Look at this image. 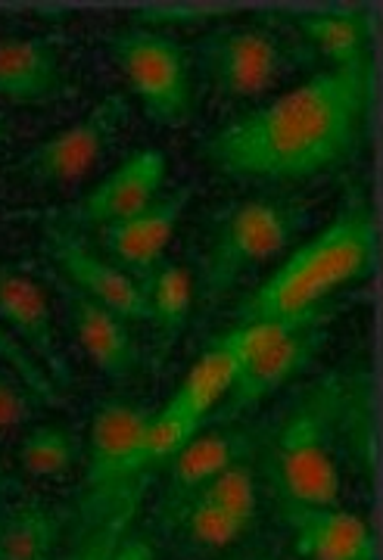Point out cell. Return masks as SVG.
<instances>
[{"label":"cell","instance_id":"6da1fadb","mask_svg":"<svg viewBox=\"0 0 383 560\" xmlns=\"http://www.w3.org/2000/svg\"><path fill=\"white\" fill-rule=\"evenodd\" d=\"M374 62L324 69L287 94L228 121L206 156L228 175L297 180L327 172L356 150L374 103Z\"/></svg>","mask_w":383,"mask_h":560},{"label":"cell","instance_id":"7a4b0ae2","mask_svg":"<svg viewBox=\"0 0 383 560\" xmlns=\"http://www.w3.org/2000/svg\"><path fill=\"white\" fill-rule=\"evenodd\" d=\"M378 268V221L362 202H349L337 219L290 253L275 275L237 308V320L290 318L324 305L330 293Z\"/></svg>","mask_w":383,"mask_h":560},{"label":"cell","instance_id":"3957f363","mask_svg":"<svg viewBox=\"0 0 383 560\" xmlns=\"http://www.w3.org/2000/svg\"><path fill=\"white\" fill-rule=\"evenodd\" d=\"M330 318L334 305L324 302L290 318L237 320L231 330L216 337L234 359V386L228 393L222 418H237L305 371L309 361L322 352L327 340L324 324Z\"/></svg>","mask_w":383,"mask_h":560},{"label":"cell","instance_id":"277c9868","mask_svg":"<svg viewBox=\"0 0 383 560\" xmlns=\"http://www.w3.org/2000/svg\"><path fill=\"white\" fill-rule=\"evenodd\" d=\"M305 221L309 206L297 197H249L228 206L212 228L200 280H194L202 308L222 302L243 275L283 253Z\"/></svg>","mask_w":383,"mask_h":560},{"label":"cell","instance_id":"5b68a950","mask_svg":"<svg viewBox=\"0 0 383 560\" xmlns=\"http://www.w3.org/2000/svg\"><path fill=\"white\" fill-rule=\"evenodd\" d=\"M344 405L337 377L322 381L290 415L275 442V480L281 486L283 504L330 508L340 495V474L330 452L334 420Z\"/></svg>","mask_w":383,"mask_h":560},{"label":"cell","instance_id":"8992f818","mask_svg":"<svg viewBox=\"0 0 383 560\" xmlns=\"http://www.w3.org/2000/svg\"><path fill=\"white\" fill-rule=\"evenodd\" d=\"M109 47L147 119L162 128H182L190 121L194 81L190 60L178 40L153 28H125L113 35Z\"/></svg>","mask_w":383,"mask_h":560},{"label":"cell","instance_id":"52a82bcc","mask_svg":"<svg viewBox=\"0 0 383 560\" xmlns=\"http://www.w3.org/2000/svg\"><path fill=\"white\" fill-rule=\"evenodd\" d=\"M128 113L131 106L125 94L103 97L84 119L57 131L35 150H28L16 165V172L38 184H69V180L84 178L106 153L113 138L119 135Z\"/></svg>","mask_w":383,"mask_h":560},{"label":"cell","instance_id":"ba28073f","mask_svg":"<svg viewBox=\"0 0 383 560\" xmlns=\"http://www.w3.org/2000/svg\"><path fill=\"white\" fill-rule=\"evenodd\" d=\"M200 66L216 91L231 101H259L283 69V47L259 25L224 28L202 40Z\"/></svg>","mask_w":383,"mask_h":560},{"label":"cell","instance_id":"9c48e42d","mask_svg":"<svg viewBox=\"0 0 383 560\" xmlns=\"http://www.w3.org/2000/svg\"><path fill=\"white\" fill-rule=\"evenodd\" d=\"M169 175V160L160 147H143L121 162L119 168L69 209H62L60 221L81 228H109L125 219L141 215L162 197Z\"/></svg>","mask_w":383,"mask_h":560},{"label":"cell","instance_id":"30bf717a","mask_svg":"<svg viewBox=\"0 0 383 560\" xmlns=\"http://www.w3.org/2000/svg\"><path fill=\"white\" fill-rule=\"evenodd\" d=\"M153 411L141 401H103L91 423V460L88 486L91 492H119L147 477L143 467V436Z\"/></svg>","mask_w":383,"mask_h":560},{"label":"cell","instance_id":"8fae6325","mask_svg":"<svg viewBox=\"0 0 383 560\" xmlns=\"http://www.w3.org/2000/svg\"><path fill=\"white\" fill-rule=\"evenodd\" d=\"M44 241H47L50 259L57 261V268L62 271V280H69L88 300L101 302L128 324H147V296H143L141 283L128 271H121L116 261L84 246L57 221L44 224Z\"/></svg>","mask_w":383,"mask_h":560},{"label":"cell","instance_id":"7c38bea8","mask_svg":"<svg viewBox=\"0 0 383 560\" xmlns=\"http://www.w3.org/2000/svg\"><path fill=\"white\" fill-rule=\"evenodd\" d=\"M0 320L7 324V330H13V337L25 342V352L47 371L57 389L72 383L69 361L62 359L57 342L47 293L38 280L13 265H0Z\"/></svg>","mask_w":383,"mask_h":560},{"label":"cell","instance_id":"4fadbf2b","mask_svg":"<svg viewBox=\"0 0 383 560\" xmlns=\"http://www.w3.org/2000/svg\"><path fill=\"white\" fill-rule=\"evenodd\" d=\"M187 202H190V187H182L175 194L160 197L141 215L101 228V246L106 259L116 261L121 271H128L141 283L162 261V253L172 241Z\"/></svg>","mask_w":383,"mask_h":560},{"label":"cell","instance_id":"5bb4252c","mask_svg":"<svg viewBox=\"0 0 383 560\" xmlns=\"http://www.w3.org/2000/svg\"><path fill=\"white\" fill-rule=\"evenodd\" d=\"M76 88L62 75L60 54L50 38L0 40V97L20 106H40L72 97Z\"/></svg>","mask_w":383,"mask_h":560},{"label":"cell","instance_id":"9a60e30c","mask_svg":"<svg viewBox=\"0 0 383 560\" xmlns=\"http://www.w3.org/2000/svg\"><path fill=\"white\" fill-rule=\"evenodd\" d=\"M287 523L293 526L297 551L305 560H378L374 529L352 511L337 504H283Z\"/></svg>","mask_w":383,"mask_h":560},{"label":"cell","instance_id":"2e32d148","mask_svg":"<svg viewBox=\"0 0 383 560\" xmlns=\"http://www.w3.org/2000/svg\"><path fill=\"white\" fill-rule=\"evenodd\" d=\"M54 283L66 296L69 318H72L76 337H79L81 349L88 352V359L94 361L106 377L125 381L138 368V340H135L131 324L119 318L116 312H109L101 302L88 300L81 290H76L60 275L54 278Z\"/></svg>","mask_w":383,"mask_h":560},{"label":"cell","instance_id":"e0dca14e","mask_svg":"<svg viewBox=\"0 0 383 560\" xmlns=\"http://www.w3.org/2000/svg\"><path fill=\"white\" fill-rule=\"evenodd\" d=\"M253 436L246 430H216L197 433L187 440L182 452L169 460L172 464V517L182 511L194 495H200L202 486L219 477L224 467L246 458Z\"/></svg>","mask_w":383,"mask_h":560},{"label":"cell","instance_id":"ac0fdd59","mask_svg":"<svg viewBox=\"0 0 383 560\" xmlns=\"http://www.w3.org/2000/svg\"><path fill=\"white\" fill-rule=\"evenodd\" d=\"M141 290L147 296V324H153L156 340L162 342L156 349V364H162L165 352L175 346L178 334L187 324V315H190L194 300H197V283H194V275L184 265L162 259L141 280Z\"/></svg>","mask_w":383,"mask_h":560},{"label":"cell","instance_id":"d6986e66","mask_svg":"<svg viewBox=\"0 0 383 560\" xmlns=\"http://www.w3.org/2000/svg\"><path fill=\"white\" fill-rule=\"evenodd\" d=\"M231 386H234V359L228 355L222 342L212 340L202 349L200 359L194 361V368L187 371L178 393L165 401V408L184 423H190L194 430H202L209 411L222 399H228Z\"/></svg>","mask_w":383,"mask_h":560},{"label":"cell","instance_id":"ffe728a7","mask_svg":"<svg viewBox=\"0 0 383 560\" xmlns=\"http://www.w3.org/2000/svg\"><path fill=\"white\" fill-rule=\"evenodd\" d=\"M303 38L330 62V69L371 66V20L356 10L309 13L297 20Z\"/></svg>","mask_w":383,"mask_h":560},{"label":"cell","instance_id":"44dd1931","mask_svg":"<svg viewBox=\"0 0 383 560\" xmlns=\"http://www.w3.org/2000/svg\"><path fill=\"white\" fill-rule=\"evenodd\" d=\"M54 541L57 521L40 504H28L0 523V560H50Z\"/></svg>","mask_w":383,"mask_h":560},{"label":"cell","instance_id":"7402d4cb","mask_svg":"<svg viewBox=\"0 0 383 560\" xmlns=\"http://www.w3.org/2000/svg\"><path fill=\"white\" fill-rule=\"evenodd\" d=\"M79 455L76 436L66 427H35L20 445V467L28 477H60L66 474Z\"/></svg>","mask_w":383,"mask_h":560},{"label":"cell","instance_id":"603a6c76","mask_svg":"<svg viewBox=\"0 0 383 560\" xmlns=\"http://www.w3.org/2000/svg\"><path fill=\"white\" fill-rule=\"evenodd\" d=\"M175 521L182 523L190 541H197L202 548H228L246 533V523L231 517L228 511L216 508L212 501H206L202 495H194L187 501L182 511L175 514Z\"/></svg>","mask_w":383,"mask_h":560},{"label":"cell","instance_id":"cb8c5ba5","mask_svg":"<svg viewBox=\"0 0 383 560\" xmlns=\"http://www.w3.org/2000/svg\"><path fill=\"white\" fill-rule=\"evenodd\" d=\"M200 495L246 526L256 517V477H253V467L246 464V458L224 467L219 477H212L202 486Z\"/></svg>","mask_w":383,"mask_h":560},{"label":"cell","instance_id":"d4e9b609","mask_svg":"<svg viewBox=\"0 0 383 560\" xmlns=\"http://www.w3.org/2000/svg\"><path fill=\"white\" fill-rule=\"evenodd\" d=\"M0 361H7L16 371V377L38 396L40 405H60V389L54 386L47 371L25 352V346L3 324H0Z\"/></svg>","mask_w":383,"mask_h":560},{"label":"cell","instance_id":"484cf974","mask_svg":"<svg viewBox=\"0 0 383 560\" xmlns=\"http://www.w3.org/2000/svg\"><path fill=\"white\" fill-rule=\"evenodd\" d=\"M40 399L20 381L0 371V433L20 427L22 420L32 418V411L38 408Z\"/></svg>","mask_w":383,"mask_h":560},{"label":"cell","instance_id":"4316f807","mask_svg":"<svg viewBox=\"0 0 383 560\" xmlns=\"http://www.w3.org/2000/svg\"><path fill=\"white\" fill-rule=\"evenodd\" d=\"M231 13V7H212V3H160V7H143L138 13L141 22L153 25H178V22H202L212 16Z\"/></svg>","mask_w":383,"mask_h":560},{"label":"cell","instance_id":"83f0119b","mask_svg":"<svg viewBox=\"0 0 383 560\" xmlns=\"http://www.w3.org/2000/svg\"><path fill=\"white\" fill-rule=\"evenodd\" d=\"M109 560H153V551H150V545L143 539H121L116 555Z\"/></svg>","mask_w":383,"mask_h":560},{"label":"cell","instance_id":"f1b7e54d","mask_svg":"<svg viewBox=\"0 0 383 560\" xmlns=\"http://www.w3.org/2000/svg\"><path fill=\"white\" fill-rule=\"evenodd\" d=\"M10 138H13V125L0 116V147H3V143H10Z\"/></svg>","mask_w":383,"mask_h":560},{"label":"cell","instance_id":"f546056e","mask_svg":"<svg viewBox=\"0 0 383 560\" xmlns=\"http://www.w3.org/2000/svg\"><path fill=\"white\" fill-rule=\"evenodd\" d=\"M3 489H7V474H3V467H0V495H3Z\"/></svg>","mask_w":383,"mask_h":560}]
</instances>
